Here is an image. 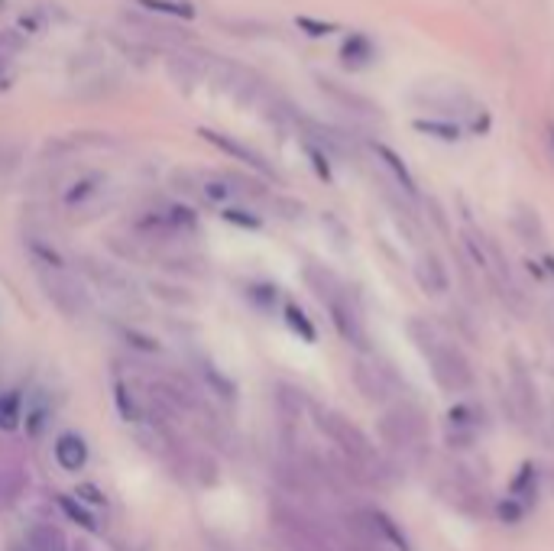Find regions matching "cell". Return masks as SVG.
Wrapping results in <instances>:
<instances>
[{"label": "cell", "mask_w": 554, "mask_h": 551, "mask_svg": "<svg viewBox=\"0 0 554 551\" xmlns=\"http://www.w3.org/2000/svg\"><path fill=\"white\" fill-rule=\"evenodd\" d=\"M0 72H4V56H0Z\"/></svg>", "instance_id": "obj_25"}, {"label": "cell", "mask_w": 554, "mask_h": 551, "mask_svg": "<svg viewBox=\"0 0 554 551\" xmlns=\"http://www.w3.org/2000/svg\"><path fill=\"white\" fill-rule=\"evenodd\" d=\"M415 127L422 130V133H431V136H438V140H447V143L461 140V127H457L454 120H415Z\"/></svg>", "instance_id": "obj_16"}, {"label": "cell", "mask_w": 554, "mask_h": 551, "mask_svg": "<svg viewBox=\"0 0 554 551\" xmlns=\"http://www.w3.org/2000/svg\"><path fill=\"white\" fill-rule=\"evenodd\" d=\"M367 526H370V532L379 538V542H389L393 548H399V551H412L409 538H405V532H402L399 522H393V519L386 516V512H379V509H370L367 512Z\"/></svg>", "instance_id": "obj_7"}, {"label": "cell", "mask_w": 554, "mask_h": 551, "mask_svg": "<svg viewBox=\"0 0 554 551\" xmlns=\"http://www.w3.org/2000/svg\"><path fill=\"white\" fill-rule=\"evenodd\" d=\"M516 230H519V237L525 240V244H541V240H545V228H541L535 208H529V204H519V211H516Z\"/></svg>", "instance_id": "obj_14"}, {"label": "cell", "mask_w": 554, "mask_h": 551, "mask_svg": "<svg viewBox=\"0 0 554 551\" xmlns=\"http://www.w3.org/2000/svg\"><path fill=\"white\" fill-rule=\"evenodd\" d=\"M286 322H289V328H292V331H299V334H302V338H305V340H315V338H318L315 324L308 322L305 312H302L299 306H286Z\"/></svg>", "instance_id": "obj_18"}, {"label": "cell", "mask_w": 554, "mask_h": 551, "mask_svg": "<svg viewBox=\"0 0 554 551\" xmlns=\"http://www.w3.org/2000/svg\"><path fill=\"white\" fill-rule=\"evenodd\" d=\"M415 280H418V286L425 288V292H431V296H444V292L451 288V272L441 263V256L431 254V250L422 254V260L415 263Z\"/></svg>", "instance_id": "obj_4"}, {"label": "cell", "mask_w": 554, "mask_h": 551, "mask_svg": "<svg viewBox=\"0 0 554 551\" xmlns=\"http://www.w3.org/2000/svg\"><path fill=\"white\" fill-rule=\"evenodd\" d=\"M140 7L153 10L159 17H179V20H195V7L185 0H137Z\"/></svg>", "instance_id": "obj_15"}, {"label": "cell", "mask_w": 554, "mask_h": 551, "mask_svg": "<svg viewBox=\"0 0 554 551\" xmlns=\"http://www.w3.org/2000/svg\"><path fill=\"white\" fill-rule=\"evenodd\" d=\"M496 512H499V519H503L506 526H519L522 516H525V506H522V503H516L512 496H506V500L496 506Z\"/></svg>", "instance_id": "obj_19"}, {"label": "cell", "mask_w": 554, "mask_h": 551, "mask_svg": "<svg viewBox=\"0 0 554 551\" xmlns=\"http://www.w3.org/2000/svg\"><path fill=\"white\" fill-rule=\"evenodd\" d=\"M409 334L415 340V348L428 357L431 364V374H435L438 386L447 392H467L473 390V366L464 357V350L457 344H447V340L438 338V331L425 322V318H412L409 322Z\"/></svg>", "instance_id": "obj_1"}, {"label": "cell", "mask_w": 554, "mask_h": 551, "mask_svg": "<svg viewBox=\"0 0 554 551\" xmlns=\"http://www.w3.org/2000/svg\"><path fill=\"white\" fill-rule=\"evenodd\" d=\"M373 153L379 156V162H383L386 169L393 172V178L399 182V188L405 192V195H418V188H415V178H412V172H409V166L399 159V156L389 150V146H383V143H373Z\"/></svg>", "instance_id": "obj_11"}, {"label": "cell", "mask_w": 554, "mask_h": 551, "mask_svg": "<svg viewBox=\"0 0 554 551\" xmlns=\"http://www.w3.org/2000/svg\"><path fill=\"white\" fill-rule=\"evenodd\" d=\"M354 380H357L360 392L370 399V402H386L389 399V370H376V366H354Z\"/></svg>", "instance_id": "obj_6"}, {"label": "cell", "mask_w": 554, "mask_h": 551, "mask_svg": "<svg viewBox=\"0 0 554 551\" xmlns=\"http://www.w3.org/2000/svg\"><path fill=\"white\" fill-rule=\"evenodd\" d=\"M379 432H383L386 444H393L396 451L422 454L428 444V422L418 406H399L393 412H386L383 422H379Z\"/></svg>", "instance_id": "obj_2"}, {"label": "cell", "mask_w": 554, "mask_h": 551, "mask_svg": "<svg viewBox=\"0 0 554 551\" xmlns=\"http://www.w3.org/2000/svg\"><path fill=\"white\" fill-rule=\"evenodd\" d=\"M318 85H321V91H328L331 101H337L344 110H350V114H357V117H379V108H376L370 98H363V94L350 91V88H344V85H334L328 78H321Z\"/></svg>", "instance_id": "obj_5"}, {"label": "cell", "mask_w": 554, "mask_h": 551, "mask_svg": "<svg viewBox=\"0 0 554 551\" xmlns=\"http://www.w3.org/2000/svg\"><path fill=\"white\" fill-rule=\"evenodd\" d=\"M55 461H59L62 470H81L88 461L85 441L78 438V435H62V438L55 441Z\"/></svg>", "instance_id": "obj_10"}, {"label": "cell", "mask_w": 554, "mask_h": 551, "mask_svg": "<svg viewBox=\"0 0 554 551\" xmlns=\"http://www.w3.org/2000/svg\"><path fill=\"white\" fill-rule=\"evenodd\" d=\"M62 509H65V512H69V516H75L78 522H81V526L94 529V519L88 516V512H85V509H81V506H75V503H72V500H62Z\"/></svg>", "instance_id": "obj_22"}, {"label": "cell", "mask_w": 554, "mask_h": 551, "mask_svg": "<svg viewBox=\"0 0 554 551\" xmlns=\"http://www.w3.org/2000/svg\"><path fill=\"white\" fill-rule=\"evenodd\" d=\"M548 143H551V153H554V124L548 127Z\"/></svg>", "instance_id": "obj_23"}, {"label": "cell", "mask_w": 554, "mask_h": 551, "mask_svg": "<svg viewBox=\"0 0 554 551\" xmlns=\"http://www.w3.org/2000/svg\"><path fill=\"white\" fill-rule=\"evenodd\" d=\"M201 136L205 140H211V143H217L224 150V153H231V156H237V159H243L247 166H253V169H260L263 176H273V166L263 159L260 153H253L250 146H243V143H237V140H231V136H221V133H214V130H201Z\"/></svg>", "instance_id": "obj_8"}, {"label": "cell", "mask_w": 554, "mask_h": 551, "mask_svg": "<svg viewBox=\"0 0 554 551\" xmlns=\"http://www.w3.org/2000/svg\"><path fill=\"white\" fill-rule=\"evenodd\" d=\"M127 23L140 26L143 33L156 36V39H169V43H195V36L185 33V30H179V26H169V23H159V20H153L149 13H127Z\"/></svg>", "instance_id": "obj_9"}, {"label": "cell", "mask_w": 554, "mask_h": 551, "mask_svg": "<svg viewBox=\"0 0 554 551\" xmlns=\"http://www.w3.org/2000/svg\"><path fill=\"white\" fill-rule=\"evenodd\" d=\"M535 493H538V467L522 464V470L516 474V480L509 486V496L516 503H522V506H529V500H535Z\"/></svg>", "instance_id": "obj_13"}, {"label": "cell", "mask_w": 554, "mask_h": 551, "mask_svg": "<svg viewBox=\"0 0 554 551\" xmlns=\"http://www.w3.org/2000/svg\"><path fill=\"white\" fill-rule=\"evenodd\" d=\"M341 56H344V62H350V65H363V62L373 56V46H370V39H363V36H354V39H347Z\"/></svg>", "instance_id": "obj_17"}, {"label": "cell", "mask_w": 554, "mask_h": 551, "mask_svg": "<svg viewBox=\"0 0 554 551\" xmlns=\"http://www.w3.org/2000/svg\"><path fill=\"white\" fill-rule=\"evenodd\" d=\"M545 263H548V270H551V276H554V256H548Z\"/></svg>", "instance_id": "obj_24"}, {"label": "cell", "mask_w": 554, "mask_h": 551, "mask_svg": "<svg viewBox=\"0 0 554 551\" xmlns=\"http://www.w3.org/2000/svg\"><path fill=\"white\" fill-rule=\"evenodd\" d=\"M509 392H512L516 416L529 418V422H541V396H538V386L529 370L522 366V360H516V357H512V366H509Z\"/></svg>", "instance_id": "obj_3"}, {"label": "cell", "mask_w": 554, "mask_h": 551, "mask_svg": "<svg viewBox=\"0 0 554 551\" xmlns=\"http://www.w3.org/2000/svg\"><path fill=\"white\" fill-rule=\"evenodd\" d=\"M331 306V314H334V324H337V331H341L344 338L354 340V344H363V328H360V318L357 312L344 302L341 296L334 298V302H328Z\"/></svg>", "instance_id": "obj_12"}, {"label": "cell", "mask_w": 554, "mask_h": 551, "mask_svg": "<svg viewBox=\"0 0 554 551\" xmlns=\"http://www.w3.org/2000/svg\"><path fill=\"white\" fill-rule=\"evenodd\" d=\"M23 46H26V39L20 33H13V30H4V33H0V56H17Z\"/></svg>", "instance_id": "obj_21"}, {"label": "cell", "mask_w": 554, "mask_h": 551, "mask_svg": "<svg viewBox=\"0 0 554 551\" xmlns=\"http://www.w3.org/2000/svg\"><path fill=\"white\" fill-rule=\"evenodd\" d=\"M17 418H20V399L7 396L4 402H0V425H4V428H13Z\"/></svg>", "instance_id": "obj_20"}]
</instances>
